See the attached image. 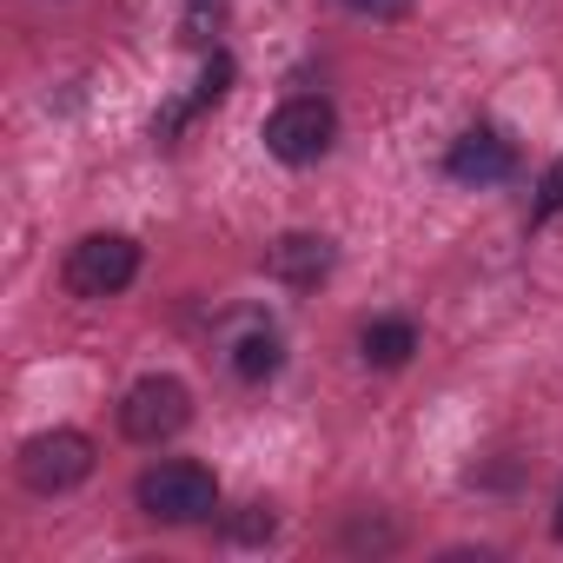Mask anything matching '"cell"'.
<instances>
[{
    "label": "cell",
    "instance_id": "8fae6325",
    "mask_svg": "<svg viewBox=\"0 0 563 563\" xmlns=\"http://www.w3.org/2000/svg\"><path fill=\"white\" fill-rule=\"evenodd\" d=\"M225 530H232V543H265V537L278 530V517H272L265 504H245V510H239V517H232Z\"/></svg>",
    "mask_w": 563,
    "mask_h": 563
},
{
    "label": "cell",
    "instance_id": "7a4b0ae2",
    "mask_svg": "<svg viewBox=\"0 0 563 563\" xmlns=\"http://www.w3.org/2000/svg\"><path fill=\"white\" fill-rule=\"evenodd\" d=\"M332 140H339V107L319 93H299L265 120V153L278 166H319L332 153Z\"/></svg>",
    "mask_w": 563,
    "mask_h": 563
},
{
    "label": "cell",
    "instance_id": "ba28073f",
    "mask_svg": "<svg viewBox=\"0 0 563 563\" xmlns=\"http://www.w3.org/2000/svg\"><path fill=\"white\" fill-rule=\"evenodd\" d=\"M358 352H365V365L398 372V365H411V352H418V325H411V319H372V325L358 332Z\"/></svg>",
    "mask_w": 563,
    "mask_h": 563
},
{
    "label": "cell",
    "instance_id": "8992f818",
    "mask_svg": "<svg viewBox=\"0 0 563 563\" xmlns=\"http://www.w3.org/2000/svg\"><path fill=\"white\" fill-rule=\"evenodd\" d=\"M444 173H451L457 186H497V179H510V173H517V146H510L504 133H490V126H471V133H457V140H451Z\"/></svg>",
    "mask_w": 563,
    "mask_h": 563
},
{
    "label": "cell",
    "instance_id": "3957f363",
    "mask_svg": "<svg viewBox=\"0 0 563 563\" xmlns=\"http://www.w3.org/2000/svg\"><path fill=\"white\" fill-rule=\"evenodd\" d=\"M133 278H140V245L126 232H87L67 252V292H80V299H113Z\"/></svg>",
    "mask_w": 563,
    "mask_h": 563
},
{
    "label": "cell",
    "instance_id": "9c48e42d",
    "mask_svg": "<svg viewBox=\"0 0 563 563\" xmlns=\"http://www.w3.org/2000/svg\"><path fill=\"white\" fill-rule=\"evenodd\" d=\"M278 365H286V345H278V332H272V325H258V332H245V339L232 345V372H239L245 385H265Z\"/></svg>",
    "mask_w": 563,
    "mask_h": 563
},
{
    "label": "cell",
    "instance_id": "5bb4252c",
    "mask_svg": "<svg viewBox=\"0 0 563 563\" xmlns=\"http://www.w3.org/2000/svg\"><path fill=\"white\" fill-rule=\"evenodd\" d=\"M345 8L365 21H398V14H411V0H345Z\"/></svg>",
    "mask_w": 563,
    "mask_h": 563
},
{
    "label": "cell",
    "instance_id": "30bf717a",
    "mask_svg": "<svg viewBox=\"0 0 563 563\" xmlns=\"http://www.w3.org/2000/svg\"><path fill=\"white\" fill-rule=\"evenodd\" d=\"M179 27H186V41H192V47H206V41L225 27V0H186Z\"/></svg>",
    "mask_w": 563,
    "mask_h": 563
},
{
    "label": "cell",
    "instance_id": "52a82bcc",
    "mask_svg": "<svg viewBox=\"0 0 563 563\" xmlns=\"http://www.w3.org/2000/svg\"><path fill=\"white\" fill-rule=\"evenodd\" d=\"M265 265H272L278 286H319V278L332 272V239L325 232H286L265 252Z\"/></svg>",
    "mask_w": 563,
    "mask_h": 563
},
{
    "label": "cell",
    "instance_id": "4fadbf2b",
    "mask_svg": "<svg viewBox=\"0 0 563 563\" xmlns=\"http://www.w3.org/2000/svg\"><path fill=\"white\" fill-rule=\"evenodd\" d=\"M225 80H232V60H225V54H212V67H206V80H199V107H212V100L225 93Z\"/></svg>",
    "mask_w": 563,
    "mask_h": 563
},
{
    "label": "cell",
    "instance_id": "5b68a950",
    "mask_svg": "<svg viewBox=\"0 0 563 563\" xmlns=\"http://www.w3.org/2000/svg\"><path fill=\"white\" fill-rule=\"evenodd\" d=\"M192 424V391L179 385V378H140L126 398H120V431L133 438V444H166V438H179Z\"/></svg>",
    "mask_w": 563,
    "mask_h": 563
},
{
    "label": "cell",
    "instance_id": "6da1fadb",
    "mask_svg": "<svg viewBox=\"0 0 563 563\" xmlns=\"http://www.w3.org/2000/svg\"><path fill=\"white\" fill-rule=\"evenodd\" d=\"M133 497H140V510L159 517V523H212V510H219V477H212L206 464H192V457H173V464L140 471Z\"/></svg>",
    "mask_w": 563,
    "mask_h": 563
},
{
    "label": "cell",
    "instance_id": "7c38bea8",
    "mask_svg": "<svg viewBox=\"0 0 563 563\" xmlns=\"http://www.w3.org/2000/svg\"><path fill=\"white\" fill-rule=\"evenodd\" d=\"M563 212V159L543 173V186H537V206H530V225H543V219H556Z\"/></svg>",
    "mask_w": 563,
    "mask_h": 563
},
{
    "label": "cell",
    "instance_id": "9a60e30c",
    "mask_svg": "<svg viewBox=\"0 0 563 563\" xmlns=\"http://www.w3.org/2000/svg\"><path fill=\"white\" fill-rule=\"evenodd\" d=\"M550 530H556V537H563V497H556V517H550Z\"/></svg>",
    "mask_w": 563,
    "mask_h": 563
},
{
    "label": "cell",
    "instance_id": "277c9868",
    "mask_svg": "<svg viewBox=\"0 0 563 563\" xmlns=\"http://www.w3.org/2000/svg\"><path fill=\"white\" fill-rule=\"evenodd\" d=\"M93 477V438L87 431H34L21 444V484L41 497H60Z\"/></svg>",
    "mask_w": 563,
    "mask_h": 563
}]
</instances>
